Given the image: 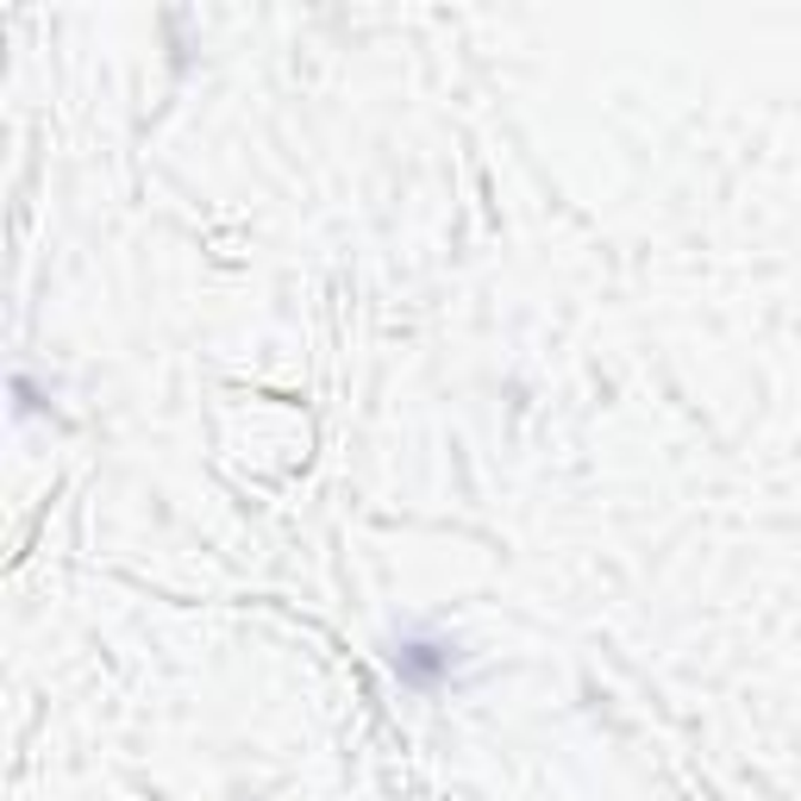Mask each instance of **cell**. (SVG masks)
Returning a JSON list of instances; mask_svg holds the SVG:
<instances>
[{"mask_svg": "<svg viewBox=\"0 0 801 801\" xmlns=\"http://www.w3.org/2000/svg\"><path fill=\"white\" fill-rule=\"evenodd\" d=\"M389 658H394V670H401V682H408V689H432L439 677H451L458 651H451L445 639H427V633H401Z\"/></svg>", "mask_w": 801, "mask_h": 801, "instance_id": "cell-1", "label": "cell"}]
</instances>
